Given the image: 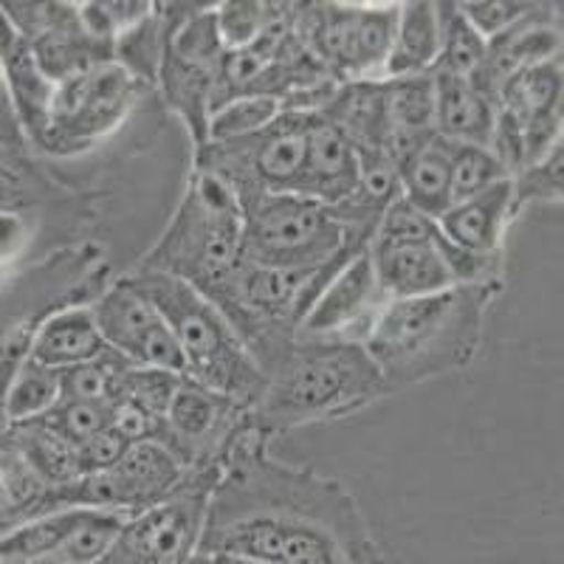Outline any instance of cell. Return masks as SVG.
<instances>
[{
	"label": "cell",
	"instance_id": "6",
	"mask_svg": "<svg viewBox=\"0 0 564 564\" xmlns=\"http://www.w3.org/2000/svg\"><path fill=\"white\" fill-rule=\"evenodd\" d=\"M243 209V260L274 269H322L350 260L376 231L339 218L334 206L294 193L238 195Z\"/></svg>",
	"mask_w": 564,
	"mask_h": 564
},
{
	"label": "cell",
	"instance_id": "12",
	"mask_svg": "<svg viewBox=\"0 0 564 564\" xmlns=\"http://www.w3.org/2000/svg\"><path fill=\"white\" fill-rule=\"evenodd\" d=\"M562 54L520 70L497 94V113L522 135L525 167L545 159L562 141Z\"/></svg>",
	"mask_w": 564,
	"mask_h": 564
},
{
	"label": "cell",
	"instance_id": "40",
	"mask_svg": "<svg viewBox=\"0 0 564 564\" xmlns=\"http://www.w3.org/2000/svg\"><path fill=\"white\" fill-rule=\"evenodd\" d=\"M130 449V441L116 430L110 423L108 430L97 432V435L85 437L77 443V463L79 475H88V471H105V468H113L116 463L122 460L124 452Z\"/></svg>",
	"mask_w": 564,
	"mask_h": 564
},
{
	"label": "cell",
	"instance_id": "8",
	"mask_svg": "<svg viewBox=\"0 0 564 564\" xmlns=\"http://www.w3.org/2000/svg\"><path fill=\"white\" fill-rule=\"evenodd\" d=\"M308 128L311 113L282 110L260 133L198 148L195 167L224 178L235 195L294 193L308 155Z\"/></svg>",
	"mask_w": 564,
	"mask_h": 564
},
{
	"label": "cell",
	"instance_id": "25",
	"mask_svg": "<svg viewBox=\"0 0 564 564\" xmlns=\"http://www.w3.org/2000/svg\"><path fill=\"white\" fill-rule=\"evenodd\" d=\"M0 460H3L0 463V520H3V531H12L43 513L52 482L45 480L34 463L12 443L3 441Z\"/></svg>",
	"mask_w": 564,
	"mask_h": 564
},
{
	"label": "cell",
	"instance_id": "36",
	"mask_svg": "<svg viewBox=\"0 0 564 564\" xmlns=\"http://www.w3.org/2000/svg\"><path fill=\"white\" fill-rule=\"evenodd\" d=\"M54 432L65 435L68 441L79 443L85 437L108 430L113 423V404L108 401H83V398H63L54 410L40 415Z\"/></svg>",
	"mask_w": 564,
	"mask_h": 564
},
{
	"label": "cell",
	"instance_id": "26",
	"mask_svg": "<svg viewBox=\"0 0 564 564\" xmlns=\"http://www.w3.org/2000/svg\"><path fill=\"white\" fill-rule=\"evenodd\" d=\"M3 441L18 446L52 486H59V482H68L74 480V477H79L77 443L68 441V437L59 435V432H54L52 426L40 421V417L7 423Z\"/></svg>",
	"mask_w": 564,
	"mask_h": 564
},
{
	"label": "cell",
	"instance_id": "2",
	"mask_svg": "<svg viewBox=\"0 0 564 564\" xmlns=\"http://www.w3.org/2000/svg\"><path fill=\"white\" fill-rule=\"evenodd\" d=\"M238 334L265 376L254 417L269 435L350 415L387 395L365 341L302 336L276 325H249Z\"/></svg>",
	"mask_w": 564,
	"mask_h": 564
},
{
	"label": "cell",
	"instance_id": "22",
	"mask_svg": "<svg viewBox=\"0 0 564 564\" xmlns=\"http://www.w3.org/2000/svg\"><path fill=\"white\" fill-rule=\"evenodd\" d=\"M3 68H7L9 88H12L14 108H18L20 119L29 128L32 139L43 148L45 133H48L54 83L43 74L26 40L20 37L9 23L7 37H3Z\"/></svg>",
	"mask_w": 564,
	"mask_h": 564
},
{
	"label": "cell",
	"instance_id": "19",
	"mask_svg": "<svg viewBox=\"0 0 564 564\" xmlns=\"http://www.w3.org/2000/svg\"><path fill=\"white\" fill-rule=\"evenodd\" d=\"M511 178L497 181L482 193L471 195L466 200H457L437 218V226L452 243L463 249L482 251V254H500V240L511 212Z\"/></svg>",
	"mask_w": 564,
	"mask_h": 564
},
{
	"label": "cell",
	"instance_id": "18",
	"mask_svg": "<svg viewBox=\"0 0 564 564\" xmlns=\"http://www.w3.org/2000/svg\"><path fill=\"white\" fill-rule=\"evenodd\" d=\"M113 471L122 486L124 513L135 517L170 497L184 482L189 466L161 441H139L130 443Z\"/></svg>",
	"mask_w": 564,
	"mask_h": 564
},
{
	"label": "cell",
	"instance_id": "14",
	"mask_svg": "<svg viewBox=\"0 0 564 564\" xmlns=\"http://www.w3.org/2000/svg\"><path fill=\"white\" fill-rule=\"evenodd\" d=\"M562 54V26H558V7L533 3L531 12L520 18L511 29L497 37L486 40V59L471 85L488 94L497 102L502 85L520 70Z\"/></svg>",
	"mask_w": 564,
	"mask_h": 564
},
{
	"label": "cell",
	"instance_id": "31",
	"mask_svg": "<svg viewBox=\"0 0 564 564\" xmlns=\"http://www.w3.org/2000/svg\"><path fill=\"white\" fill-rule=\"evenodd\" d=\"M128 517L119 511H105V508H90L88 520L65 539L63 545L45 558V564H94L105 562V556L113 547L116 536L124 528Z\"/></svg>",
	"mask_w": 564,
	"mask_h": 564
},
{
	"label": "cell",
	"instance_id": "11",
	"mask_svg": "<svg viewBox=\"0 0 564 564\" xmlns=\"http://www.w3.org/2000/svg\"><path fill=\"white\" fill-rule=\"evenodd\" d=\"M105 341L130 361L186 376V361L164 314L130 280H119L94 302Z\"/></svg>",
	"mask_w": 564,
	"mask_h": 564
},
{
	"label": "cell",
	"instance_id": "35",
	"mask_svg": "<svg viewBox=\"0 0 564 564\" xmlns=\"http://www.w3.org/2000/svg\"><path fill=\"white\" fill-rule=\"evenodd\" d=\"M181 384V372L164 370V367H144L130 365L119 379V390H116V401H135L153 415L167 417L173 395Z\"/></svg>",
	"mask_w": 564,
	"mask_h": 564
},
{
	"label": "cell",
	"instance_id": "27",
	"mask_svg": "<svg viewBox=\"0 0 564 564\" xmlns=\"http://www.w3.org/2000/svg\"><path fill=\"white\" fill-rule=\"evenodd\" d=\"M59 401H63V370L26 356L7 381L3 417L7 423L29 421V417H40L54 410Z\"/></svg>",
	"mask_w": 564,
	"mask_h": 564
},
{
	"label": "cell",
	"instance_id": "16",
	"mask_svg": "<svg viewBox=\"0 0 564 564\" xmlns=\"http://www.w3.org/2000/svg\"><path fill=\"white\" fill-rule=\"evenodd\" d=\"M370 254L381 289L390 300L437 294V291L457 285L437 251L435 235L426 240H398V243L372 240Z\"/></svg>",
	"mask_w": 564,
	"mask_h": 564
},
{
	"label": "cell",
	"instance_id": "7",
	"mask_svg": "<svg viewBox=\"0 0 564 564\" xmlns=\"http://www.w3.org/2000/svg\"><path fill=\"white\" fill-rule=\"evenodd\" d=\"M220 466L206 463L186 471L184 482L148 511L128 517L105 564H181L193 562L204 533L212 488Z\"/></svg>",
	"mask_w": 564,
	"mask_h": 564
},
{
	"label": "cell",
	"instance_id": "23",
	"mask_svg": "<svg viewBox=\"0 0 564 564\" xmlns=\"http://www.w3.org/2000/svg\"><path fill=\"white\" fill-rule=\"evenodd\" d=\"M437 52H441L437 3H430V0L398 3L395 40H392V52L384 65L387 79L426 74L435 65Z\"/></svg>",
	"mask_w": 564,
	"mask_h": 564
},
{
	"label": "cell",
	"instance_id": "38",
	"mask_svg": "<svg viewBox=\"0 0 564 564\" xmlns=\"http://www.w3.org/2000/svg\"><path fill=\"white\" fill-rule=\"evenodd\" d=\"M265 20H269V3H257V0H229V3H220L218 29L226 52L257 43L265 29Z\"/></svg>",
	"mask_w": 564,
	"mask_h": 564
},
{
	"label": "cell",
	"instance_id": "28",
	"mask_svg": "<svg viewBox=\"0 0 564 564\" xmlns=\"http://www.w3.org/2000/svg\"><path fill=\"white\" fill-rule=\"evenodd\" d=\"M398 29V3L392 7H356L352 14V45H350V83L372 79V74L384 68L392 52V40Z\"/></svg>",
	"mask_w": 564,
	"mask_h": 564
},
{
	"label": "cell",
	"instance_id": "17",
	"mask_svg": "<svg viewBox=\"0 0 564 564\" xmlns=\"http://www.w3.org/2000/svg\"><path fill=\"white\" fill-rule=\"evenodd\" d=\"M319 116L350 141L356 153H387L390 113L384 79H356L339 85Z\"/></svg>",
	"mask_w": 564,
	"mask_h": 564
},
{
	"label": "cell",
	"instance_id": "32",
	"mask_svg": "<svg viewBox=\"0 0 564 564\" xmlns=\"http://www.w3.org/2000/svg\"><path fill=\"white\" fill-rule=\"evenodd\" d=\"M130 361L119 350L108 347L102 356L85 365L68 367L63 370V398H83V401H108L113 404L116 390H119V379L128 370Z\"/></svg>",
	"mask_w": 564,
	"mask_h": 564
},
{
	"label": "cell",
	"instance_id": "30",
	"mask_svg": "<svg viewBox=\"0 0 564 564\" xmlns=\"http://www.w3.org/2000/svg\"><path fill=\"white\" fill-rule=\"evenodd\" d=\"M437 29H441V52L432 70L471 83L486 59V40L463 18L457 3H437Z\"/></svg>",
	"mask_w": 564,
	"mask_h": 564
},
{
	"label": "cell",
	"instance_id": "9",
	"mask_svg": "<svg viewBox=\"0 0 564 564\" xmlns=\"http://www.w3.org/2000/svg\"><path fill=\"white\" fill-rule=\"evenodd\" d=\"M139 79L119 63L99 65L54 85L43 150L74 153L119 124L139 90Z\"/></svg>",
	"mask_w": 564,
	"mask_h": 564
},
{
	"label": "cell",
	"instance_id": "1",
	"mask_svg": "<svg viewBox=\"0 0 564 564\" xmlns=\"http://www.w3.org/2000/svg\"><path fill=\"white\" fill-rule=\"evenodd\" d=\"M193 562L370 564L381 551L341 482L269 457V432L251 415L220 457Z\"/></svg>",
	"mask_w": 564,
	"mask_h": 564
},
{
	"label": "cell",
	"instance_id": "13",
	"mask_svg": "<svg viewBox=\"0 0 564 564\" xmlns=\"http://www.w3.org/2000/svg\"><path fill=\"white\" fill-rule=\"evenodd\" d=\"M390 296L381 289L376 265H372L370 246L352 257L350 263L341 265L330 280L314 308L300 322L296 334L302 336H330V339H347L350 327H365V339L370 334L376 316L384 311Z\"/></svg>",
	"mask_w": 564,
	"mask_h": 564
},
{
	"label": "cell",
	"instance_id": "21",
	"mask_svg": "<svg viewBox=\"0 0 564 564\" xmlns=\"http://www.w3.org/2000/svg\"><path fill=\"white\" fill-rule=\"evenodd\" d=\"M110 345L99 330L94 305L90 308L77 305V308L57 311L40 325L32 347H29V356L48 367H57V370H68V367L94 361Z\"/></svg>",
	"mask_w": 564,
	"mask_h": 564
},
{
	"label": "cell",
	"instance_id": "33",
	"mask_svg": "<svg viewBox=\"0 0 564 564\" xmlns=\"http://www.w3.org/2000/svg\"><path fill=\"white\" fill-rule=\"evenodd\" d=\"M282 113V105L274 97H240L218 108L209 119V141L206 144H226L246 135L260 133L269 128L276 116Z\"/></svg>",
	"mask_w": 564,
	"mask_h": 564
},
{
	"label": "cell",
	"instance_id": "4",
	"mask_svg": "<svg viewBox=\"0 0 564 564\" xmlns=\"http://www.w3.org/2000/svg\"><path fill=\"white\" fill-rule=\"evenodd\" d=\"M128 280L173 327L186 376L254 412L265 392V376L224 311L181 276L135 271Z\"/></svg>",
	"mask_w": 564,
	"mask_h": 564
},
{
	"label": "cell",
	"instance_id": "29",
	"mask_svg": "<svg viewBox=\"0 0 564 564\" xmlns=\"http://www.w3.org/2000/svg\"><path fill=\"white\" fill-rule=\"evenodd\" d=\"M173 12L170 3H155L153 14L116 40V63L128 68L139 83H159L161 57L167 48Z\"/></svg>",
	"mask_w": 564,
	"mask_h": 564
},
{
	"label": "cell",
	"instance_id": "20",
	"mask_svg": "<svg viewBox=\"0 0 564 564\" xmlns=\"http://www.w3.org/2000/svg\"><path fill=\"white\" fill-rule=\"evenodd\" d=\"M435 79V133L455 144L488 148L497 102L468 79L430 70Z\"/></svg>",
	"mask_w": 564,
	"mask_h": 564
},
{
	"label": "cell",
	"instance_id": "5",
	"mask_svg": "<svg viewBox=\"0 0 564 564\" xmlns=\"http://www.w3.org/2000/svg\"><path fill=\"white\" fill-rule=\"evenodd\" d=\"M243 263V209L229 184L195 167L173 224L139 271H161L209 294Z\"/></svg>",
	"mask_w": 564,
	"mask_h": 564
},
{
	"label": "cell",
	"instance_id": "3",
	"mask_svg": "<svg viewBox=\"0 0 564 564\" xmlns=\"http://www.w3.org/2000/svg\"><path fill=\"white\" fill-rule=\"evenodd\" d=\"M497 291V282L452 285L437 294L387 302L365 339L367 352L381 370L387 395L463 370L475 359L482 314Z\"/></svg>",
	"mask_w": 564,
	"mask_h": 564
},
{
	"label": "cell",
	"instance_id": "37",
	"mask_svg": "<svg viewBox=\"0 0 564 564\" xmlns=\"http://www.w3.org/2000/svg\"><path fill=\"white\" fill-rule=\"evenodd\" d=\"M562 141H558L556 148L545 155V159H539L536 164L525 167L522 173H517L511 178V212L522 209L525 204H536V200H553L562 198Z\"/></svg>",
	"mask_w": 564,
	"mask_h": 564
},
{
	"label": "cell",
	"instance_id": "10",
	"mask_svg": "<svg viewBox=\"0 0 564 564\" xmlns=\"http://www.w3.org/2000/svg\"><path fill=\"white\" fill-rule=\"evenodd\" d=\"M9 26L26 40L54 85L83 70L116 63V45L90 37L77 3H3Z\"/></svg>",
	"mask_w": 564,
	"mask_h": 564
},
{
	"label": "cell",
	"instance_id": "15",
	"mask_svg": "<svg viewBox=\"0 0 564 564\" xmlns=\"http://www.w3.org/2000/svg\"><path fill=\"white\" fill-rule=\"evenodd\" d=\"M356 184H359V153H356V148L327 119H322L319 113H311L308 155H305V167L296 181L294 195L314 198L327 206H339L352 198Z\"/></svg>",
	"mask_w": 564,
	"mask_h": 564
},
{
	"label": "cell",
	"instance_id": "24",
	"mask_svg": "<svg viewBox=\"0 0 564 564\" xmlns=\"http://www.w3.org/2000/svg\"><path fill=\"white\" fill-rule=\"evenodd\" d=\"M452 155H455V141H446L443 135L435 133L404 164H398L401 195L415 209L426 212L435 220L449 209Z\"/></svg>",
	"mask_w": 564,
	"mask_h": 564
},
{
	"label": "cell",
	"instance_id": "39",
	"mask_svg": "<svg viewBox=\"0 0 564 564\" xmlns=\"http://www.w3.org/2000/svg\"><path fill=\"white\" fill-rule=\"evenodd\" d=\"M457 9L482 40H491L511 29L520 18H525L533 3H517V0H477L471 3L466 0V3H457Z\"/></svg>",
	"mask_w": 564,
	"mask_h": 564
},
{
	"label": "cell",
	"instance_id": "34",
	"mask_svg": "<svg viewBox=\"0 0 564 564\" xmlns=\"http://www.w3.org/2000/svg\"><path fill=\"white\" fill-rule=\"evenodd\" d=\"M511 175L506 173L500 161L494 159L488 148H475V144H455L452 155V184H449V206L457 200H466L471 195L482 193L497 181H506Z\"/></svg>",
	"mask_w": 564,
	"mask_h": 564
}]
</instances>
